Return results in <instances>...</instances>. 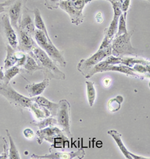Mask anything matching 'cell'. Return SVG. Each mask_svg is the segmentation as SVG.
Instances as JSON below:
<instances>
[{
    "mask_svg": "<svg viewBox=\"0 0 150 159\" xmlns=\"http://www.w3.org/2000/svg\"><path fill=\"white\" fill-rule=\"evenodd\" d=\"M31 54L36 58L38 64L41 66L43 69V73L44 77L48 79H55L59 80H65V75L62 73L60 70L57 67V64L53 61L52 59L48 56L47 53L44 52L38 44L35 45L31 52L28 53Z\"/></svg>",
    "mask_w": 150,
    "mask_h": 159,
    "instance_id": "6da1fadb",
    "label": "cell"
},
{
    "mask_svg": "<svg viewBox=\"0 0 150 159\" xmlns=\"http://www.w3.org/2000/svg\"><path fill=\"white\" fill-rule=\"evenodd\" d=\"M34 39L37 44L38 45V47L41 48L56 64H59L61 66L65 67L66 61L63 56V52L59 51L55 47L53 42L50 41L48 40L43 31L38 30V29H36L34 34Z\"/></svg>",
    "mask_w": 150,
    "mask_h": 159,
    "instance_id": "7a4b0ae2",
    "label": "cell"
},
{
    "mask_svg": "<svg viewBox=\"0 0 150 159\" xmlns=\"http://www.w3.org/2000/svg\"><path fill=\"white\" fill-rule=\"evenodd\" d=\"M0 94L3 96L11 104L16 108H20V110L29 109L32 102L31 97L22 95L17 92L10 84H5L3 82H0Z\"/></svg>",
    "mask_w": 150,
    "mask_h": 159,
    "instance_id": "3957f363",
    "label": "cell"
},
{
    "mask_svg": "<svg viewBox=\"0 0 150 159\" xmlns=\"http://www.w3.org/2000/svg\"><path fill=\"white\" fill-rule=\"evenodd\" d=\"M134 31H128L126 34L116 37L111 43L112 47V55L116 57L124 55H134L138 56L137 50L133 47L131 39Z\"/></svg>",
    "mask_w": 150,
    "mask_h": 159,
    "instance_id": "277c9868",
    "label": "cell"
},
{
    "mask_svg": "<svg viewBox=\"0 0 150 159\" xmlns=\"http://www.w3.org/2000/svg\"><path fill=\"white\" fill-rule=\"evenodd\" d=\"M86 3L87 0H62L59 8L69 15L72 23L79 25L84 20L83 11Z\"/></svg>",
    "mask_w": 150,
    "mask_h": 159,
    "instance_id": "5b68a950",
    "label": "cell"
},
{
    "mask_svg": "<svg viewBox=\"0 0 150 159\" xmlns=\"http://www.w3.org/2000/svg\"><path fill=\"white\" fill-rule=\"evenodd\" d=\"M111 55H112V47H111V45L110 47L104 48V49H99L95 54L92 55L89 58L82 59L77 64V70L86 77L87 73L90 72V70L93 66H95L96 64L102 61L104 59Z\"/></svg>",
    "mask_w": 150,
    "mask_h": 159,
    "instance_id": "8992f818",
    "label": "cell"
},
{
    "mask_svg": "<svg viewBox=\"0 0 150 159\" xmlns=\"http://www.w3.org/2000/svg\"><path fill=\"white\" fill-rule=\"evenodd\" d=\"M111 4L113 5V9L114 11V18L111 21L110 26L104 29V38L99 49H104L111 45V43L115 38V35L117 32V27L120 15L123 14V11L121 10V2H112Z\"/></svg>",
    "mask_w": 150,
    "mask_h": 159,
    "instance_id": "52a82bcc",
    "label": "cell"
},
{
    "mask_svg": "<svg viewBox=\"0 0 150 159\" xmlns=\"http://www.w3.org/2000/svg\"><path fill=\"white\" fill-rule=\"evenodd\" d=\"M56 118L57 123L68 138H72L71 132V105L66 99L59 101Z\"/></svg>",
    "mask_w": 150,
    "mask_h": 159,
    "instance_id": "ba28073f",
    "label": "cell"
},
{
    "mask_svg": "<svg viewBox=\"0 0 150 159\" xmlns=\"http://www.w3.org/2000/svg\"><path fill=\"white\" fill-rule=\"evenodd\" d=\"M36 134L38 137L37 141L39 144L43 143L44 140L51 143H56V142H65L68 140L63 133V131L56 126L38 129L36 132Z\"/></svg>",
    "mask_w": 150,
    "mask_h": 159,
    "instance_id": "9c48e42d",
    "label": "cell"
},
{
    "mask_svg": "<svg viewBox=\"0 0 150 159\" xmlns=\"http://www.w3.org/2000/svg\"><path fill=\"white\" fill-rule=\"evenodd\" d=\"M27 0H7L8 4L5 7V12L10 18L11 23L14 29L18 28V22L21 16Z\"/></svg>",
    "mask_w": 150,
    "mask_h": 159,
    "instance_id": "30bf717a",
    "label": "cell"
},
{
    "mask_svg": "<svg viewBox=\"0 0 150 159\" xmlns=\"http://www.w3.org/2000/svg\"><path fill=\"white\" fill-rule=\"evenodd\" d=\"M1 29L3 37L9 44L14 49H18V35L16 29L12 26L10 18L8 14H4L1 19Z\"/></svg>",
    "mask_w": 150,
    "mask_h": 159,
    "instance_id": "8fae6325",
    "label": "cell"
},
{
    "mask_svg": "<svg viewBox=\"0 0 150 159\" xmlns=\"http://www.w3.org/2000/svg\"><path fill=\"white\" fill-rule=\"evenodd\" d=\"M18 28L21 30L27 31L29 34L34 37L36 26L34 22V13L25 7L18 22ZM17 28V29H18Z\"/></svg>",
    "mask_w": 150,
    "mask_h": 159,
    "instance_id": "7c38bea8",
    "label": "cell"
},
{
    "mask_svg": "<svg viewBox=\"0 0 150 159\" xmlns=\"http://www.w3.org/2000/svg\"><path fill=\"white\" fill-rule=\"evenodd\" d=\"M18 35V50L26 53L31 52L33 47L36 44L34 37L29 34L27 31L21 30L19 28L16 29Z\"/></svg>",
    "mask_w": 150,
    "mask_h": 159,
    "instance_id": "4fadbf2b",
    "label": "cell"
},
{
    "mask_svg": "<svg viewBox=\"0 0 150 159\" xmlns=\"http://www.w3.org/2000/svg\"><path fill=\"white\" fill-rule=\"evenodd\" d=\"M85 155V151L83 149H80L77 151L72 152H53L44 155L32 154L31 158L36 159H82L84 158Z\"/></svg>",
    "mask_w": 150,
    "mask_h": 159,
    "instance_id": "5bb4252c",
    "label": "cell"
},
{
    "mask_svg": "<svg viewBox=\"0 0 150 159\" xmlns=\"http://www.w3.org/2000/svg\"><path fill=\"white\" fill-rule=\"evenodd\" d=\"M50 84V79L44 77V80L39 83H32V84H28L25 87V88L29 93L30 97H35L37 96H40L44 90L47 88Z\"/></svg>",
    "mask_w": 150,
    "mask_h": 159,
    "instance_id": "9a60e30c",
    "label": "cell"
},
{
    "mask_svg": "<svg viewBox=\"0 0 150 159\" xmlns=\"http://www.w3.org/2000/svg\"><path fill=\"white\" fill-rule=\"evenodd\" d=\"M31 99H32L33 102H36L38 104L42 105L44 108L48 109L51 113V116H55L56 117L57 110H58L59 103H56L50 101L47 98L41 97V96H37V97H31Z\"/></svg>",
    "mask_w": 150,
    "mask_h": 159,
    "instance_id": "2e32d148",
    "label": "cell"
},
{
    "mask_svg": "<svg viewBox=\"0 0 150 159\" xmlns=\"http://www.w3.org/2000/svg\"><path fill=\"white\" fill-rule=\"evenodd\" d=\"M107 133L114 138L116 143L117 144L118 147L119 148L120 151L122 152L123 155H125V158L127 159H132V157H131L130 155V152L128 150L127 148L125 147V145H124L123 140H122L121 134H120L119 132H118L116 130H109Z\"/></svg>",
    "mask_w": 150,
    "mask_h": 159,
    "instance_id": "e0dca14e",
    "label": "cell"
},
{
    "mask_svg": "<svg viewBox=\"0 0 150 159\" xmlns=\"http://www.w3.org/2000/svg\"><path fill=\"white\" fill-rule=\"evenodd\" d=\"M29 109L32 111V112L35 114V116L38 120H41L51 116V113L48 109L44 108L42 105L38 104L36 102L32 101Z\"/></svg>",
    "mask_w": 150,
    "mask_h": 159,
    "instance_id": "ac0fdd59",
    "label": "cell"
},
{
    "mask_svg": "<svg viewBox=\"0 0 150 159\" xmlns=\"http://www.w3.org/2000/svg\"><path fill=\"white\" fill-rule=\"evenodd\" d=\"M118 72V73H121L126 74L127 75L129 76H133V77H137L140 78V75H137L135 73L134 70H133L132 67L130 66H128L126 65H124V64H116V65H109L105 69L104 72Z\"/></svg>",
    "mask_w": 150,
    "mask_h": 159,
    "instance_id": "d6986e66",
    "label": "cell"
},
{
    "mask_svg": "<svg viewBox=\"0 0 150 159\" xmlns=\"http://www.w3.org/2000/svg\"><path fill=\"white\" fill-rule=\"evenodd\" d=\"M23 67L24 70L26 71V73L30 74V75H32V74L34 73L35 72L38 71V70L43 71V69H42L41 66L38 64L36 58L31 54H28L27 61H26Z\"/></svg>",
    "mask_w": 150,
    "mask_h": 159,
    "instance_id": "ffe728a7",
    "label": "cell"
},
{
    "mask_svg": "<svg viewBox=\"0 0 150 159\" xmlns=\"http://www.w3.org/2000/svg\"><path fill=\"white\" fill-rule=\"evenodd\" d=\"M6 58H5V60L4 61V66H3L5 70L12 67L13 66L16 65L17 64V49H14L9 44H6Z\"/></svg>",
    "mask_w": 150,
    "mask_h": 159,
    "instance_id": "44dd1931",
    "label": "cell"
},
{
    "mask_svg": "<svg viewBox=\"0 0 150 159\" xmlns=\"http://www.w3.org/2000/svg\"><path fill=\"white\" fill-rule=\"evenodd\" d=\"M33 13H34V22H35V26L37 29L38 30L42 31L45 34L46 37H47L48 40L50 41H52L51 38H50L49 34H48V31L47 30V28H46L45 23H44V21L42 18L41 14V12L39 9L36 8L33 10Z\"/></svg>",
    "mask_w": 150,
    "mask_h": 159,
    "instance_id": "7402d4cb",
    "label": "cell"
},
{
    "mask_svg": "<svg viewBox=\"0 0 150 159\" xmlns=\"http://www.w3.org/2000/svg\"><path fill=\"white\" fill-rule=\"evenodd\" d=\"M6 132V134L8 136L9 139V145H10V147L8 149V156L10 159H20L21 157H20L19 152H18L17 148L16 147V144L14 143V140L11 136L10 133H9V131L8 129L5 130Z\"/></svg>",
    "mask_w": 150,
    "mask_h": 159,
    "instance_id": "603a6c76",
    "label": "cell"
},
{
    "mask_svg": "<svg viewBox=\"0 0 150 159\" xmlns=\"http://www.w3.org/2000/svg\"><path fill=\"white\" fill-rule=\"evenodd\" d=\"M33 123L39 129L47 128V127L56 126V125H58L56 118H55V116H49V117L45 118V119L41 120H38V122H33Z\"/></svg>",
    "mask_w": 150,
    "mask_h": 159,
    "instance_id": "cb8c5ba5",
    "label": "cell"
},
{
    "mask_svg": "<svg viewBox=\"0 0 150 159\" xmlns=\"http://www.w3.org/2000/svg\"><path fill=\"white\" fill-rule=\"evenodd\" d=\"M86 90H87V97H88L89 104L90 107H92L96 98V90L95 88V83L90 81H86Z\"/></svg>",
    "mask_w": 150,
    "mask_h": 159,
    "instance_id": "d4e9b609",
    "label": "cell"
},
{
    "mask_svg": "<svg viewBox=\"0 0 150 159\" xmlns=\"http://www.w3.org/2000/svg\"><path fill=\"white\" fill-rule=\"evenodd\" d=\"M20 71H21V69H20V66L16 65L5 70V77L3 82H5V84H9V82H10L17 75H18V74L20 73Z\"/></svg>",
    "mask_w": 150,
    "mask_h": 159,
    "instance_id": "484cf974",
    "label": "cell"
},
{
    "mask_svg": "<svg viewBox=\"0 0 150 159\" xmlns=\"http://www.w3.org/2000/svg\"><path fill=\"white\" fill-rule=\"evenodd\" d=\"M123 97L120 95L110 99L107 103V108H108L109 111L113 113L118 111L121 108V105L123 102Z\"/></svg>",
    "mask_w": 150,
    "mask_h": 159,
    "instance_id": "4316f807",
    "label": "cell"
},
{
    "mask_svg": "<svg viewBox=\"0 0 150 159\" xmlns=\"http://www.w3.org/2000/svg\"><path fill=\"white\" fill-rule=\"evenodd\" d=\"M127 14H128V12L123 13V14L120 15L119 20V23H118L117 32H116V35H115V38L120 36V35H122V34H126V33L128 32L127 26H126Z\"/></svg>",
    "mask_w": 150,
    "mask_h": 159,
    "instance_id": "83f0119b",
    "label": "cell"
},
{
    "mask_svg": "<svg viewBox=\"0 0 150 159\" xmlns=\"http://www.w3.org/2000/svg\"><path fill=\"white\" fill-rule=\"evenodd\" d=\"M109 65H110V64H109L105 60L99 62V64H96L95 66H93V67L90 70V72L87 73L86 78V79H89V78H91L92 75H95V74L97 73H104V72L105 71V69H106Z\"/></svg>",
    "mask_w": 150,
    "mask_h": 159,
    "instance_id": "f1b7e54d",
    "label": "cell"
},
{
    "mask_svg": "<svg viewBox=\"0 0 150 159\" xmlns=\"http://www.w3.org/2000/svg\"><path fill=\"white\" fill-rule=\"evenodd\" d=\"M27 55L26 52H22L20 50L17 51L16 52V56H17V64L16 66H23L24 64H25L26 61H27Z\"/></svg>",
    "mask_w": 150,
    "mask_h": 159,
    "instance_id": "f546056e",
    "label": "cell"
},
{
    "mask_svg": "<svg viewBox=\"0 0 150 159\" xmlns=\"http://www.w3.org/2000/svg\"><path fill=\"white\" fill-rule=\"evenodd\" d=\"M62 0H45V2H44V5L48 9H51V10H53L59 7V3Z\"/></svg>",
    "mask_w": 150,
    "mask_h": 159,
    "instance_id": "4dcf8cb0",
    "label": "cell"
},
{
    "mask_svg": "<svg viewBox=\"0 0 150 159\" xmlns=\"http://www.w3.org/2000/svg\"><path fill=\"white\" fill-rule=\"evenodd\" d=\"M106 61L110 65H116V64H121V57H116L114 55H109L106 58Z\"/></svg>",
    "mask_w": 150,
    "mask_h": 159,
    "instance_id": "1f68e13d",
    "label": "cell"
},
{
    "mask_svg": "<svg viewBox=\"0 0 150 159\" xmlns=\"http://www.w3.org/2000/svg\"><path fill=\"white\" fill-rule=\"evenodd\" d=\"M132 68L133 70H134V72H137V73H141V74L147 73V70H146V65H143V64H137L133 66Z\"/></svg>",
    "mask_w": 150,
    "mask_h": 159,
    "instance_id": "d6a6232c",
    "label": "cell"
},
{
    "mask_svg": "<svg viewBox=\"0 0 150 159\" xmlns=\"http://www.w3.org/2000/svg\"><path fill=\"white\" fill-rule=\"evenodd\" d=\"M23 133L24 137H25L26 138H27V139H32V138H33V137H34V135H35L34 132H33L32 129L30 128L25 129L23 130Z\"/></svg>",
    "mask_w": 150,
    "mask_h": 159,
    "instance_id": "836d02e7",
    "label": "cell"
},
{
    "mask_svg": "<svg viewBox=\"0 0 150 159\" xmlns=\"http://www.w3.org/2000/svg\"><path fill=\"white\" fill-rule=\"evenodd\" d=\"M131 0H124L123 3H121V10L123 13L128 12L129 7H130Z\"/></svg>",
    "mask_w": 150,
    "mask_h": 159,
    "instance_id": "e575fe53",
    "label": "cell"
},
{
    "mask_svg": "<svg viewBox=\"0 0 150 159\" xmlns=\"http://www.w3.org/2000/svg\"><path fill=\"white\" fill-rule=\"evenodd\" d=\"M3 148H4V152H2L0 155V159H8L9 158V156L8 149H7V141L5 142V145Z\"/></svg>",
    "mask_w": 150,
    "mask_h": 159,
    "instance_id": "d590c367",
    "label": "cell"
},
{
    "mask_svg": "<svg viewBox=\"0 0 150 159\" xmlns=\"http://www.w3.org/2000/svg\"><path fill=\"white\" fill-rule=\"evenodd\" d=\"M96 21H97L98 23H102L104 21V18H103V15L102 13L101 12H99L97 14H96Z\"/></svg>",
    "mask_w": 150,
    "mask_h": 159,
    "instance_id": "8d00e7d4",
    "label": "cell"
},
{
    "mask_svg": "<svg viewBox=\"0 0 150 159\" xmlns=\"http://www.w3.org/2000/svg\"><path fill=\"white\" fill-rule=\"evenodd\" d=\"M7 4H8V2L5 1L4 2H2L0 3V14H2V13L3 12H5V7H6Z\"/></svg>",
    "mask_w": 150,
    "mask_h": 159,
    "instance_id": "74e56055",
    "label": "cell"
},
{
    "mask_svg": "<svg viewBox=\"0 0 150 159\" xmlns=\"http://www.w3.org/2000/svg\"><path fill=\"white\" fill-rule=\"evenodd\" d=\"M130 155L132 157L133 159H150V158H146V157H143V156H140V155H135L134 153L131 152H130Z\"/></svg>",
    "mask_w": 150,
    "mask_h": 159,
    "instance_id": "f35d334b",
    "label": "cell"
},
{
    "mask_svg": "<svg viewBox=\"0 0 150 159\" xmlns=\"http://www.w3.org/2000/svg\"><path fill=\"white\" fill-rule=\"evenodd\" d=\"M3 66L0 67V82H3L5 77V72H3Z\"/></svg>",
    "mask_w": 150,
    "mask_h": 159,
    "instance_id": "ab89813d",
    "label": "cell"
},
{
    "mask_svg": "<svg viewBox=\"0 0 150 159\" xmlns=\"http://www.w3.org/2000/svg\"><path fill=\"white\" fill-rule=\"evenodd\" d=\"M104 85H109L110 83V80L108 79H104Z\"/></svg>",
    "mask_w": 150,
    "mask_h": 159,
    "instance_id": "60d3db41",
    "label": "cell"
},
{
    "mask_svg": "<svg viewBox=\"0 0 150 159\" xmlns=\"http://www.w3.org/2000/svg\"><path fill=\"white\" fill-rule=\"evenodd\" d=\"M146 70H147V73L150 74V64L146 65Z\"/></svg>",
    "mask_w": 150,
    "mask_h": 159,
    "instance_id": "b9f144b4",
    "label": "cell"
},
{
    "mask_svg": "<svg viewBox=\"0 0 150 159\" xmlns=\"http://www.w3.org/2000/svg\"><path fill=\"white\" fill-rule=\"evenodd\" d=\"M145 77L149 78V79H150V74H149V73H147V74H146V75H145Z\"/></svg>",
    "mask_w": 150,
    "mask_h": 159,
    "instance_id": "7bdbcfd3",
    "label": "cell"
},
{
    "mask_svg": "<svg viewBox=\"0 0 150 159\" xmlns=\"http://www.w3.org/2000/svg\"><path fill=\"white\" fill-rule=\"evenodd\" d=\"M0 140H5V138H3L2 137H1V136H0Z\"/></svg>",
    "mask_w": 150,
    "mask_h": 159,
    "instance_id": "ee69618b",
    "label": "cell"
},
{
    "mask_svg": "<svg viewBox=\"0 0 150 159\" xmlns=\"http://www.w3.org/2000/svg\"><path fill=\"white\" fill-rule=\"evenodd\" d=\"M149 88H150V82H149Z\"/></svg>",
    "mask_w": 150,
    "mask_h": 159,
    "instance_id": "f6af8a7d",
    "label": "cell"
},
{
    "mask_svg": "<svg viewBox=\"0 0 150 159\" xmlns=\"http://www.w3.org/2000/svg\"><path fill=\"white\" fill-rule=\"evenodd\" d=\"M146 1H148V2H150V0H146Z\"/></svg>",
    "mask_w": 150,
    "mask_h": 159,
    "instance_id": "bcb514c9",
    "label": "cell"
},
{
    "mask_svg": "<svg viewBox=\"0 0 150 159\" xmlns=\"http://www.w3.org/2000/svg\"><path fill=\"white\" fill-rule=\"evenodd\" d=\"M0 153H1V152H0Z\"/></svg>",
    "mask_w": 150,
    "mask_h": 159,
    "instance_id": "7dc6e473",
    "label": "cell"
}]
</instances>
